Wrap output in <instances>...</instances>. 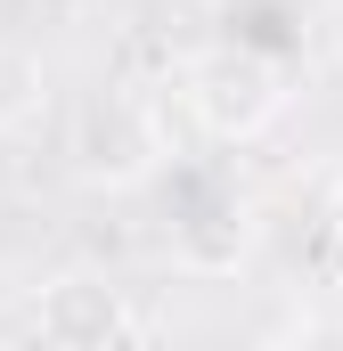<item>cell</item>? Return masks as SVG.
<instances>
[{
	"label": "cell",
	"mask_w": 343,
	"mask_h": 351,
	"mask_svg": "<svg viewBox=\"0 0 343 351\" xmlns=\"http://www.w3.org/2000/svg\"><path fill=\"white\" fill-rule=\"evenodd\" d=\"M33 335L58 343V351H106V343H139V335H156V327L123 302V286H106V278H90V269H66V278L41 286Z\"/></svg>",
	"instance_id": "cell-2"
},
{
	"label": "cell",
	"mask_w": 343,
	"mask_h": 351,
	"mask_svg": "<svg viewBox=\"0 0 343 351\" xmlns=\"http://www.w3.org/2000/svg\"><path fill=\"white\" fill-rule=\"evenodd\" d=\"M294 74H286V58H270L254 41H221V49H204L196 66H188V114H196V131H213V139H261L278 114H286V98H294Z\"/></svg>",
	"instance_id": "cell-1"
},
{
	"label": "cell",
	"mask_w": 343,
	"mask_h": 351,
	"mask_svg": "<svg viewBox=\"0 0 343 351\" xmlns=\"http://www.w3.org/2000/svg\"><path fill=\"white\" fill-rule=\"evenodd\" d=\"M49 106V74L25 41H0V131H25L33 114Z\"/></svg>",
	"instance_id": "cell-5"
},
{
	"label": "cell",
	"mask_w": 343,
	"mask_h": 351,
	"mask_svg": "<svg viewBox=\"0 0 343 351\" xmlns=\"http://www.w3.org/2000/svg\"><path fill=\"white\" fill-rule=\"evenodd\" d=\"M335 237H343V188H335Z\"/></svg>",
	"instance_id": "cell-6"
},
{
	"label": "cell",
	"mask_w": 343,
	"mask_h": 351,
	"mask_svg": "<svg viewBox=\"0 0 343 351\" xmlns=\"http://www.w3.org/2000/svg\"><path fill=\"white\" fill-rule=\"evenodd\" d=\"M66 156H74V180H90V188H131L156 172L164 139H156L139 98H90L66 131Z\"/></svg>",
	"instance_id": "cell-3"
},
{
	"label": "cell",
	"mask_w": 343,
	"mask_h": 351,
	"mask_svg": "<svg viewBox=\"0 0 343 351\" xmlns=\"http://www.w3.org/2000/svg\"><path fill=\"white\" fill-rule=\"evenodd\" d=\"M246 245H254V204L246 196H213L180 221V262L204 269V278H229L246 262Z\"/></svg>",
	"instance_id": "cell-4"
}]
</instances>
